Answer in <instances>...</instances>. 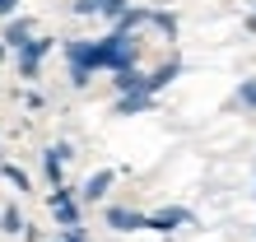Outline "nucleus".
Segmentation results:
<instances>
[{
	"label": "nucleus",
	"instance_id": "nucleus-8",
	"mask_svg": "<svg viewBox=\"0 0 256 242\" xmlns=\"http://www.w3.org/2000/svg\"><path fill=\"white\" fill-rule=\"evenodd\" d=\"M149 108H154L149 94H122L116 98V116H135V112H149Z\"/></svg>",
	"mask_w": 256,
	"mask_h": 242
},
{
	"label": "nucleus",
	"instance_id": "nucleus-15",
	"mask_svg": "<svg viewBox=\"0 0 256 242\" xmlns=\"http://www.w3.org/2000/svg\"><path fill=\"white\" fill-rule=\"evenodd\" d=\"M56 242H88V238H84V228H66L61 238H56Z\"/></svg>",
	"mask_w": 256,
	"mask_h": 242
},
{
	"label": "nucleus",
	"instance_id": "nucleus-5",
	"mask_svg": "<svg viewBox=\"0 0 256 242\" xmlns=\"http://www.w3.org/2000/svg\"><path fill=\"white\" fill-rule=\"evenodd\" d=\"M47 52H52V38H33L28 47H19V70L28 74V80L38 74V66H42V56H47Z\"/></svg>",
	"mask_w": 256,
	"mask_h": 242
},
{
	"label": "nucleus",
	"instance_id": "nucleus-12",
	"mask_svg": "<svg viewBox=\"0 0 256 242\" xmlns=\"http://www.w3.org/2000/svg\"><path fill=\"white\" fill-rule=\"evenodd\" d=\"M0 177H5L10 186H19V191H28V172H24V168H14V163H5V168H0Z\"/></svg>",
	"mask_w": 256,
	"mask_h": 242
},
{
	"label": "nucleus",
	"instance_id": "nucleus-13",
	"mask_svg": "<svg viewBox=\"0 0 256 242\" xmlns=\"http://www.w3.org/2000/svg\"><path fill=\"white\" fill-rule=\"evenodd\" d=\"M126 10H130V5H126V0H102V10H98V14H108V19L116 24V19H122V14H126Z\"/></svg>",
	"mask_w": 256,
	"mask_h": 242
},
{
	"label": "nucleus",
	"instance_id": "nucleus-3",
	"mask_svg": "<svg viewBox=\"0 0 256 242\" xmlns=\"http://www.w3.org/2000/svg\"><path fill=\"white\" fill-rule=\"evenodd\" d=\"M102 219H108V228H116V233L144 228V214H135V210H126V205H108V210H102Z\"/></svg>",
	"mask_w": 256,
	"mask_h": 242
},
{
	"label": "nucleus",
	"instance_id": "nucleus-16",
	"mask_svg": "<svg viewBox=\"0 0 256 242\" xmlns=\"http://www.w3.org/2000/svg\"><path fill=\"white\" fill-rule=\"evenodd\" d=\"M14 10H19V0H0V19H14Z\"/></svg>",
	"mask_w": 256,
	"mask_h": 242
},
{
	"label": "nucleus",
	"instance_id": "nucleus-11",
	"mask_svg": "<svg viewBox=\"0 0 256 242\" xmlns=\"http://www.w3.org/2000/svg\"><path fill=\"white\" fill-rule=\"evenodd\" d=\"M112 84L122 88V94H149V88H144V74H140V70H122Z\"/></svg>",
	"mask_w": 256,
	"mask_h": 242
},
{
	"label": "nucleus",
	"instance_id": "nucleus-6",
	"mask_svg": "<svg viewBox=\"0 0 256 242\" xmlns=\"http://www.w3.org/2000/svg\"><path fill=\"white\" fill-rule=\"evenodd\" d=\"M70 158H74V149H70V144H52V149H47V158H42V168H47V177L56 182V186H61V168H66Z\"/></svg>",
	"mask_w": 256,
	"mask_h": 242
},
{
	"label": "nucleus",
	"instance_id": "nucleus-4",
	"mask_svg": "<svg viewBox=\"0 0 256 242\" xmlns=\"http://www.w3.org/2000/svg\"><path fill=\"white\" fill-rule=\"evenodd\" d=\"M112 182H116V172H112V168H98V172H94V177H88L84 186H80V200H88V205H94V200H108Z\"/></svg>",
	"mask_w": 256,
	"mask_h": 242
},
{
	"label": "nucleus",
	"instance_id": "nucleus-1",
	"mask_svg": "<svg viewBox=\"0 0 256 242\" xmlns=\"http://www.w3.org/2000/svg\"><path fill=\"white\" fill-rule=\"evenodd\" d=\"M52 214L61 228H80V200L70 196V186H56L52 191Z\"/></svg>",
	"mask_w": 256,
	"mask_h": 242
},
{
	"label": "nucleus",
	"instance_id": "nucleus-2",
	"mask_svg": "<svg viewBox=\"0 0 256 242\" xmlns=\"http://www.w3.org/2000/svg\"><path fill=\"white\" fill-rule=\"evenodd\" d=\"M191 214L182 205H168V210H154V214H144V228H154V233H172V228H182Z\"/></svg>",
	"mask_w": 256,
	"mask_h": 242
},
{
	"label": "nucleus",
	"instance_id": "nucleus-10",
	"mask_svg": "<svg viewBox=\"0 0 256 242\" xmlns=\"http://www.w3.org/2000/svg\"><path fill=\"white\" fill-rule=\"evenodd\" d=\"M24 228H28V224H24V214H19V205H5V210H0V233L19 238Z\"/></svg>",
	"mask_w": 256,
	"mask_h": 242
},
{
	"label": "nucleus",
	"instance_id": "nucleus-9",
	"mask_svg": "<svg viewBox=\"0 0 256 242\" xmlns=\"http://www.w3.org/2000/svg\"><path fill=\"white\" fill-rule=\"evenodd\" d=\"M172 80H177V60H168V66H158L154 74H144V88H149V98H154L158 88H168Z\"/></svg>",
	"mask_w": 256,
	"mask_h": 242
},
{
	"label": "nucleus",
	"instance_id": "nucleus-7",
	"mask_svg": "<svg viewBox=\"0 0 256 242\" xmlns=\"http://www.w3.org/2000/svg\"><path fill=\"white\" fill-rule=\"evenodd\" d=\"M28 42H33V24H28V19H10L5 24V47L19 52V47H28Z\"/></svg>",
	"mask_w": 256,
	"mask_h": 242
},
{
	"label": "nucleus",
	"instance_id": "nucleus-14",
	"mask_svg": "<svg viewBox=\"0 0 256 242\" xmlns=\"http://www.w3.org/2000/svg\"><path fill=\"white\" fill-rule=\"evenodd\" d=\"M238 98H242V102H247V108H256V80H247L242 88H238Z\"/></svg>",
	"mask_w": 256,
	"mask_h": 242
}]
</instances>
